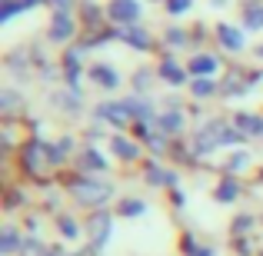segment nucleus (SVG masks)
Returning <instances> with one entry per match:
<instances>
[{
	"label": "nucleus",
	"instance_id": "21",
	"mask_svg": "<svg viewBox=\"0 0 263 256\" xmlns=\"http://www.w3.org/2000/svg\"><path fill=\"white\" fill-rule=\"evenodd\" d=\"M20 246H24V243H20V237L10 230V226H7V230H4V237H0V253H7V256H10V253H17Z\"/></svg>",
	"mask_w": 263,
	"mask_h": 256
},
{
	"label": "nucleus",
	"instance_id": "1",
	"mask_svg": "<svg viewBox=\"0 0 263 256\" xmlns=\"http://www.w3.org/2000/svg\"><path fill=\"white\" fill-rule=\"evenodd\" d=\"M73 196L84 206H103L114 196V183H107V180H77L73 183Z\"/></svg>",
	"mask_w": 263,
	"mask_h": 256
},
{
	"label": "nucleus",
	"instance_id": "6",
	"mask_svg": "<svg viewBox=\"0 0 263 256\" xmlns=\"http://www.w3.org/2000/svg\"><path fill=\"white\" fill-rule=\"evenodd\" d=\"M120 40H127L134 50H150V33L143 30L140 24H127V27H120Z\"/></svg>",
	"mask_w": 263,
	"mask_h": 256
},
{
	"label": "nucleus",
	"instance_id": "14",
	"mask_svg": "<svg viewBox=\"0 0 263 256\" xmlns=\"http://www.w3.org/2000/svg\"><path fill=\"white\" fill-rule=\"evenodd\" d=\"M237 127L250 136H263V116H253V113H237Z\"/></svg>",
	"mask_w": 263,
	"mask_h": 256
},
{
	"label": "nucleus",
	"instance_id": "28",
	"mask_svg": "<svg viewBox=\"0 0 263 256\" xmlns=\"http://www.w3.org/2000/svg\"><path fill=\"white\" fill-rule=\"evenodd\" d=\"M50 4H53V7H57V10H67V13H70V7H73V0H50Z\"/></svg>",
	"mask_w": 263,
	"mask_h": 256
},
{
	"label": "nucleus",
	"instance_id": "23",
	"mask_svg": "<svg viewBox=\"0 0 263 256\" xmlns=\"http://www.w3.org/2000/svg\"><path fill=\"white\" fill-rule=\"evenodd\" d=\"M0 107H4V113H17L20 96L13 93V90H4V93H0Z\"/></svg>",
	"mask_w": 263,
	"mask_h": 256
},
{
	"label": "nucleus",
	"instance_id": "22",
	"mask_svg": "<svg viewBox=\"0 0 263 256\" xmlns=\"http://www.w3.org/2000/svg\"><path fill=\"white\" fill-rule=\"evenodd\" d=\"M120 213L123 216H143V213H147V203H143V200H123Z\"/></svg>",
	"mask_w": 263,
	"mask_h": 256
},
{
	"label": "nucleus",
	"instance_id": "29",
	"mask_svg": "<svg viewBox=\"0 0 263 256\" xmlns=\"http://www.w3.org/2000/svg\"><path fill=\"white\" fill-rule=\"evenodd\" d=\"M260 57H263V47H260Z\"/></svg>",
	"mask_w": 263,
	"mask_h": 256
},
{
	"label": "nucleus",
	"instance_id": "4",
	"mask_svg": "<svg viewBox=\"0 0 263 256\" xmlns=\"http://www.w3.org/2000/svg\"><path fill=\"white\" fill-rule=\"evenodd\" d=\"M73 30H77V24L70 20V13H67V10H57L50 17V30H47V37H50L53 44H67V40L73 37Z\"/></svg>",
	"mask_w": 263,
	"mask_h": 256
},
{
	"label": "nucleus",
	"instance_id": "3",
	"mask_svg": "<svg viewBox=\"0 0 263 256\" xmlns=\"http://www.w3.org/2000/svg\"><path fill=\"white\" fill-rule=\"evenodd\" d=\"M97 116H100V120H110L114 127H123V123L134 120V113H130V103H127V100H110V103H100V107H97Z\"/></svg>",
	"mask_w": 263,
	"mask_h": 256
},
{
	"label": "nucleus",
	"instance_id": "18",
	"mask_svg": "<svg viewBox=\"0 0 263 256\" xmlns=\"http://www.w3.org/2000/svg\"><path fill=\"white\" fill-rule=\"evenodd\" d=\"M213 196H217L220 203H230V200L240 196V183H237V180H223V183L217 186V193H213Z\"/></svg>",
	"mask_w": 263,
	"mask_h": 256
},
{
	"label": "nucleus",
	"instance_id": "19",
	"mask_svg": "<svg viewBox=\"0 0 263 256\" xmlns=\"http://www.w3.org/2000/svg\"><path fill=\"white\" fill-rule=\"evenodd\" d=\"M213 90H217V80L213 77H193L190 80V93L193 96H210Z\"/></svg>",
	"mask_w": 263,
	"mask_h": 256
},
{
	"label": "nucleus",
	"instance_id": "25",
	"mask_svg": "<svg viewBox=\"0 0 263 256\" xmlns=\"http://www.w3.org/2000/svg\"><path fill=\"white\" fill-rule=\"evenodd\" d=\"M57 226H60V233H64L67 240H77V233H80V230H77V223H73L70 216H60V220H57Z\"/></svg>",
	"mask_w": 263,
	"mask_h": 256
},
{
	"label": "nucleus",
	"instance_id": "9",
	"mask_svg": "<svg viewBox=\"0 0 263 256\" xmlns=\"http://www.w3.org/2000/svg\"><path fill=\"white\" fill-rule=\"evenodd\" d=\"M90 77H93V84H100V87H107V90L120 87V73H117L114 67H107V64H97L93 70H90Z\"/></svg>",
	"mask_w": 263,
	"mask_h": 256
},
{
	"label": "nucleus",
	"instance_id": "17",
	"mask_svg": "<svg viewBox=\"0 0 263 256\" xmlns=\"http://www.w3.org/2000/svg\"><path fill=\"white\" fill-rule=\"evenodd\" d=\"M243 27L247 30H263V4H250L243 10Z\"/></svg>",
	"mask_w": 263,
	"mask_h": 256
},
{
	"label": "nucleus",
	"instance_id": "20",
	"mask_svg": "<svg viewBox=\"0 0 263 256\" xmlns=\"http://www.w3.org/2000/svg\"><path fill=\"white\" fill-rule=\"evenodd\" d=\"M127 103H130V113H134V116H137V120H140V123L154 116V107H150L147 100H140V96H130Z\"/></svg>",
	"mask_w": 263,
	"mask_h": 256
},
{
	"label": "nucleus",
	"instance_id": "12",
	"mask_svg": "<svg viewBox=\"0 0 263 256\" xmlns=\"http://www.w3.org/2000/svg\"><path fill=\"white\" fill-rule=\"evenodd\" d=\"M157 127L163 130V133H180L183 130V116H180V110H167V113L157 116Z\"/></svg>",
	"mask_w": 263,
	"mask_h": 256
},
{
	"label": "nucleus",
	"instance_id": "24",
	"mask_svg": "<svg viewBox=\"0 0 263 256\" xmlns=\"http://www.w3.org/2000/svg\"><path fill=\"white\" fill-rule=\"evenodd\" d=\"M20 256H44V243L33 240V237H27L24 246H20Z\"/></svg>",
	"mask_w": 263,
	"mask_h": 256
},
{
	"label": "nucleus",
	"instance_id": "8",
	"mask_svg": "<svg viewBox=\"0 0 263 256\" xmlns=\"http://www.w3.org/2000/svg\"><path fill=\"white\" fill-rule=\"evenodd\" d=\"M217 57H210V53H203V57H193L190 64H186V73L190 77H213L217 73Z\"/></svg>",
	"mask_w": 263,
	"mask_h": 256
},
{
	"label": "nucleus",
	"instance_id": "27",
	"mask_svg": "<svg viewBox=\"0 0 263 256\" xmlns=\"http://www.w3.org/2000/svg\"><path fill=\"white\" fill-rule=\"evenodd\" d=\"M247 163H250V153H233V160H230V170H243Z\"/></svg>",
	"mask_w": 263,
	"mask_h": 256
},
{
	"label": "nucleus",
	"instance_id": "15",
	"mask_svg": "<svg viewBox=\"0 0 263 256\" xmlns=\"http://www.w3.org/2000/svg\"><path fill=\"white\" fill-rule=\"evenodd\" d=\"M147 180H150V186H174V183H177V176H174V173H170V170H160L157 163H150Z\"/></svg>",
	"mask_w": 263,
	"mask_h": 256
},
{
	"label": "nucleus",
	"instance_id": "7",
	"mask_svg": "<svg viewBox=\"0 0 263 256\" xmlns=\"http://www.w3.org/2000/svg\"><path fill=\"white\" fill-rule=\"evenodd\" d=\"M217 40L223 44V50H230V53L243 50V33H240L237 27H230V24H220L217 27Z\"/></svg>",
	"mask_w": 263,
	"mask_h": 256
},
{
	"label": "nucleus",
	"instance_id": "13",
	"mask_svg": "<svg viewBox=\"0 0 263 256\" xmlns=\"http://www.w3.org/2000/svg\"><path fill=\"white\" fill-rule=\"evenodd\" d=\"M160 77L167 80V84H174V87H180V84H186V70H180V67L174 64V60H163L160 64Z\"/></svg>",
	"mask_w": 263,
	"mask_h": 256
},
{
	"label": "nucleus",
	"instance_id": "11",
	"mask_svg": "<svg viewBox=\"0 0 263 256\" xmlns=\"http://www.w3.org/2000/svg\"><path fill=\"white\" fill-rule=\"evenodd\" d=\"M37 4H40V0H4V7H0V20H4V24H10L20 10H33Z\"/></svg>",
	"mask_w": 263,
	"mask_h": 256
},
{
	"label": "nucleus",
	"instance_id": "16",
	"mask_svg": "<svg viewBox=\"0 0 263 256\" xmlns=\"http://www.w3.org/2000/svg\"><path fill=\"white\" fill-rule=\"evenodd\" d=\"M77 167L80 170H107V160H103L97 150H84V153L77 156Z\"/></svg>",
	"mask_w": 263,
	"mask_h": 256
},
{
	"label": "nucleus",
	"instance_id": "2",
	"mask_svg": "<svg viewBox=\"0 0 263 256\" xmlns=\"http://www.w3.org/2000/svg\"><path fill=\"white\" fill-rule=\"evenodd\" d=\"M107 17L114 20V24L127 27V24H134V20L140 17V4H137V0H110L107 4Z\"/></svg>",
	"mask_w": 263,
	"mask_h": 256
},
{
	"label": "nucleus",
	"instance_id": "5",
	"mask_svg": "<svg viewBox=\"0 0 263 256\" xmlns=\"http://www.w3.org/2000/svg\"><path fill=\"white\" fill-rule=\"evenodd\" d=\"M110 213L107 210H97L93 216H90V223H87V233H90V240H93V246H107V240H110Z\"/></svg>",
	"mask_w": 263,
	"mask_h": 256
},
{
	"label": "nucleus",
	"instance_id": "26",
	"mask_svg": "<svg viewBox=\"0 0 263 256\" xmlns=\"http://www.w3.org/2000/svg\"><path fill=\"white\" fill-rule=\"evenodd\" d=\"M190 4L193 0H167V10L170 13H183V10H190Z\"/></svg>",
	"mask_w": 263,
	"mask_h": 256
},
{
	"label": "nucleus",
	"instance_id": "10",
	"mask_svg": "<svg viewBox=\"0 0 263 256\" xmlns=\"http://www.w3.org/2000/svg\"><path fill=\"white\" fill-rule=\"evenodd\" d=\"M110 150H114V156H120V160H137V156H140V147L130 143L127 136H110Z\"/></svg>",
	"mask_w": 263,
	"mask_h": 256
}]
</instances>
